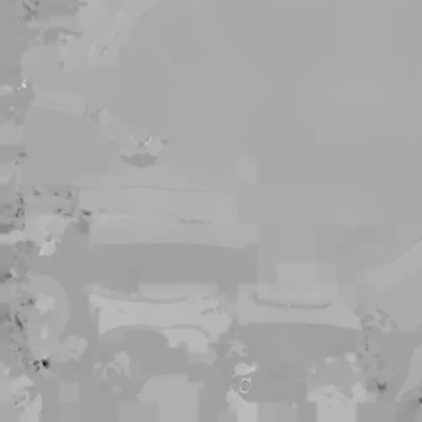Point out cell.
Instances as JSON below:
<instances>
[{"mask_svg": "<svg viewBox=\"0 0 422 422\" xmlns=\"http://www.w3.org/2000/svg\"><path fill=\"white\" fill-rule=\"evenodd\" d=\"M250 386H251V383H250V380H248V379H244V380L241 381L240 386H239V390H240L241 392H248V391H249V389H250Z\"/></svg>", "mask_w": 422, "mask_h": 422, "instance_id": "obj_2", "label": "cell"}, {"mask_svg": "<svg viewBox=\"0 0 422 422\" xmlns=\"http://www.w3.org/2000/svg\"><path fill=\"white\" fill-rule=\"evenodd\" d=\"M250 371V366L249 365H246V364H238L236 366H235V373L236 374H239V375H243V374H248Z\"/></svg>", "mask_w": 422, "mask_h": 422, "instance_id": "obj_1", "label": "cell"}]
</instances>
